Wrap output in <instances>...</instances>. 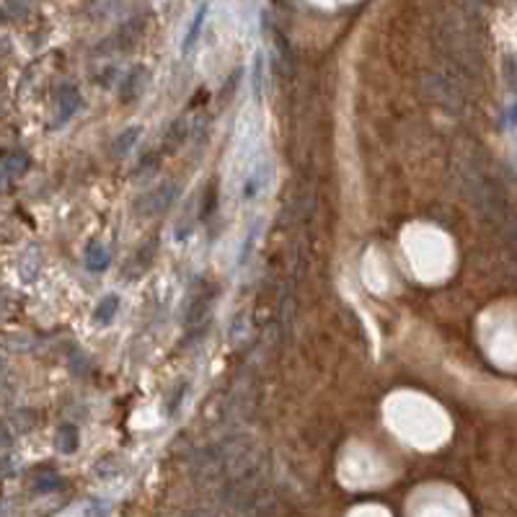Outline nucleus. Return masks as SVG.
I'll return each mask as SVG.
<instances>
[{
	"mask_svg": "<svg viewBox=\"0 0 517 517\" xmlns=\"http://www.w3.org/2000/svg\"><path fill=\"white\" fill-rule=\"evenodd\" d=\"M512 120H515V122H517V109H515V117H512Z\"/></svg>",
	"mask_w": 517,
	"mask_h": 517,
	"instance_id": "obj_2",
	"label": "nucleus"
},
{
	"mask_svg": "<svg viewBox=\"0 0 517 517\" xmlns=\"http://www.w3.org/2000/svg\"><path fill=\"white\" fill-rule=\"evenodd\" d=\"M202 21H205V8H199V11H197V16H194V24H191V29H189V37H186V42H184V47H189L191 42L197 39L199 29H202Z\"/></svg>",
	"mask_w": 517,
	"mask_h": 517,
	"instance_id": "obj_1",
	"label": "nucleus"
}]
</instances>
